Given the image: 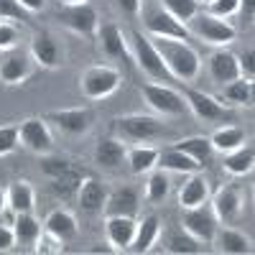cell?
<instances>
[{
	"label": "cell",
	"instance_id": "6da1fadb",
	"mask_svg": "<svg viewBox=\"0 0 255 255\" xmlns=\"http://www.w3.org/2000/svg\"><path fill=\"white\" fill-rule=\"evenodd\" d=\"M153 46L163 61V67L168 69L171 79H181V82H194L202 72V61L199 54L191 49L186 41L179 38H153Z\"/></svg>",
	"mask_w": 255,
	"mask_h": 255
},
{
	"label": "cell",
	"instance_id": "ffe728a7",
	"mask_svg": "<svg viewBox=\"0 0 255 255\" xmlns=\"http://www.w3.org/2000/svg\"><path fill=\"white\" fill-rule=\"evenodd\" d=\"M105 215H123V217H135L138 212V191L133 186H120L113 194H108L105 202Z\"/></svg>",
	"mask_w": 255,
	"mask_h": 255
},
{
	"label": "cell",
	"instance_id": "4dcf8cb0",
	"mask_svg": "<svg viewBox=\"0 0 255 255\" xmlns=\"http://www.w3.org/2000/svg\"><path fill=\"white\" fill-rule=\"evenodd\" d=\"M31 74V61L23 54H10L0 64V82L3 84H20Z\"/></svg>",
	"mask_w": 255,
	"mask_h": 255
},
{
	"label": "cell",
	"instance_id": "277c9868",
	"mask_svg": "<svg viewBox=\"0 0 255 255\" xmlns=\"http://www.w3.org/2000/svg\"><path fill=\"white\" fill-rule=\"evenodd\" d=\"M113 128H115V133L123 140H133V143H145V140H153V138L166 133V123L161 118H156V115H140V113L115 118Z\"/></svg>",
	"mask_w": 255,
	"mask_h": 255
},
{
	"label": "cell",
	"instance_id": "4316f807",
	"mask_svg": "<svg viewBox=\"0 0 255 255\" xmlns=\"http://www.w3.org/2000/svg\"><path fill=\"white\" fill-rule=\"evenodd\" d=\"M13 235H15V245H36V240L41 238V222L33 217V212H18L13 215Z\"/></svg>",
	"mask_w": 255,
	"mask_h": 255
},
{
	"label": "cell",
	"instance_id": "bcb514c9",
	"mask_svg": "<svg viewBox=\"0 0 255 255\" xmlns=\"http://www.w3.org/2000/svg\"><path fill=\"white\" fill-rule=\"evenodd\" d=\"M115 3H118V8H120L125 15H138L143 0H115Z\"/></svg>",
	"mask_w": 255,
	"mask_h": 255
},
{
	"label": "cell",
	"instance_id": "484cf974",
	"mask_svg": "<svg viewBox=\"0 0 255 255\" xmlns=\"http://www.w3.org/2000/svg\"><path fill=\"white\" fill-rule=\"evenodd\" d=\"M253 166H255V148L248 140L235 151L225 153V161H222V168L230 176H245L253 171Z\"/></svg>",
	"mask_w": 255,
	"mask_h": 255
},
{
	"label": "cell",
	"instance_id": "30bf717a",
	"mask_svg": "<svg viewBox=\"0 0 255 255\" xmlns=\"http://www.w3.org/2000/svg\"><path fill=\"white\" fill-rule=\"evenodd\" d=\"M212 212L220 225H235L243 215V194L238 186H222L215 197H212Z\"/></svg>",
	"mask_w": 255,
	"mask_h": 255
},
{
	"label": "cell",
	"instance_id": "b9f144b4",
	"mask_svg": "<svg viewBox=\"0 0 255 255\" xmlns=\"http://www.w3.org/2000/svg\"><path fill=\"white\" fill-rule=\"evenodd\" d=\"M26 15L18 0H0V20H26Z\"/></svg>",
	"mask_w": 255,
	"mask_h": 255
},
{
	"label": "cell",
	"instance_id": "5bb4252c",
	"mask_svg": "<svg viewBox=\"0 0 255 255\" xmlns=\"http://www.w3.org/2000/svg\"><path fill=\"white\" fill-rule=\"evenodd\" d=\"M133 235H135V217L105 215V238L115 248V253H123L130 248Z\"/></svg>",
	"mask_w": 255,
	"mask_h": 255
},
{
	"label": "cell",
	"instance_id": "f1b7e54d",
	"mask_svg": "<svg viewBox=\"0 0 255 255\" xmlns=\"http://www.w3.org/2000/svg\"><path fill=\"white\" fill-rule=\"evenodd\" d=\"M125 161L130 163V171L135 176H143V174L153 171V168L158 166V148H153V145H133V148H128Z\"/></svg>",
	"mask_w": 255,
	"mask_h": 255
},
{
	"label": "cell",
	"instance_id": "8fae6325",
	"mask_svg": "<svg viewBox=\"0 0 255 255\" xmlns=\"http://www.w3.org/2000/svg\"><path fill=\"white\" fill-rule=\"evenodd\" d=\"M145 31L151 33L153 38H179V41H189V28L174 15H168L163 8L148 10L145 13Z\"/></svg>",
	"mask_w": 255,
	"mask_h": 255
},
{
	"label": "cell",
	"instance_id": "f35d334b",
	"mask_svg": "<svg viewBox=\"0 0 255 255\" xmlns=\"http://www.w3.org/2000/svg\"><path fill=\"white\" fill-rule=\"evenodd\" d=\"M240 10V0H212V3H207V10L209 15H215V18H232Z\"/></svg>",
	"mask_w": 255,
	"mask_h": 255
},
{
	"label": "cell",
	"instance_id": "9a60e30c",
	"mask_svg": "<svg viewBox=\"0 0 255 255\" xmlns=\"http://www.w3.org/2000/svg\"><path fill=\"white\" fill-rule=\"evenodd\" d=\"M49 120L56 123V128L67 135H84L92 128V113L87 108L54 110V113H49Z\"/></svg>",
	"mask_w": 255,
	"mask_h": 255
},
{
	"label": "cell",
	"instance_id": "7dc6e473",
	"mask_svg": "<svg viewBox=\"0 0 255 255\" xmlns=\"http://www.w3.org/2000/svg\"><path fill=\"white\" fill-rule=\"evenodd\" d=\"M20 3V8H23L26 13H38L41 8L46 5V0H18Z\"/></svg>",
	"mask_w": 255,
	"mask_h": 255
},
{
	"label": "cell",
	"instance_id": "836d02e7",
	"mask_svg": "<svg viewBox=\"0 0 255 255\" xmlns=\"http://www.w3.org/2000/svg\"><path fill=\"white\" fill-rule=\"evenodd\" d=\"M168 197V174L163 168H153L148 171V181H145V199L151 204H161Z\"/></svg>",
	"mask_w": 255,
	"mask_h": 255
},
{
	"label": "cell",
	"instance_id": "74e56055",
	"mask_svg": "<svg viewBox=\"0 0 255 255\" xmlns=\"http://www.w3.org/2000/svg\"><path fill=\"white\" fill-rule=\"evenodd\" d=\"M72 168H74V163L69 158H64V156H49V153L41 156V171H44L49 179L64 176L67 171H72Z\"/></svg>",
	"mask_w": 255,
	"mask_h": 255
},
{
	"label": "cell",
	"instance_id": "60d3db41",
	"mask_svg": "<svg viewBox=\"0 0 255 255\" xmlns=\"http://www.w3.org/2000/svg\"><path fill=\"white\" fill-rule=\"evenodd\" d=\"M18 148V125H3L0 128V156H8Z\"/></svg>",
	"mask_w": 255,
	"mask_h": 255
},
{
	"label": "cell",
	"instance_id": "5b68a950",
	"mask_svg": "<svg viewBox=\"0 0 255 255\" xmlns=\"http://www.w3.org/2000/svg\"><path fill=\"white\" fill-rule=\"evenodd\" d=\"M140 92H143V100L148 102V108L161 118H181L189 110L184 95L166 87V84H143Z\"/></svg>",
	"mask_w": 255,
	"mask_h": 255
},
{
	"label": "cell",
	"instance_id": "e0dca14e",
	"mask_svg": "<svg viewBox=\"0 0 255 255\" xmlns=\"http://www.w3.org/2000/svg\"><path fill=\"white\" fill-rule=\"evenodd\" d=\"M212 245H217L220 253L227 255H250L253 253V243L248 235H243L240 230H235L232 225H217V232L212 238Z\"/></svg>",
	"mask_w": 255,
	"mask_h": 255
},
{
	"label": "cell",
	"instance_id": "44dd1931",
	"mask_svg": "<svg viewBox=\"0 0 255 255\" xmlns=\"http://www.w3.org/2000/svg\"><path fill=\"white\" fill-rule=\"evenodd\" d=\"M97 38H100L102 51L110 59H125L128 56V41H125L118 23H110V20L108 23H100L97 26Z\"/></svg>",
	"mask_w": 255,
	"mask_h": 255
},
{
	"label": "cell",
	"instance_id": "8992f818",
	"mask_svg": "<svg viewBox=\"0 0 255 255\" xmlns=\"http://www.w3.org/2000/svg\"><path fill=\"white\" fill-rule=\"evenodd\" d=\"M217 217L209 207L199 204V207H189L181 209V230L189 232L194 240H199L202 245H212V238L217 232Z\"/></svg>",
	"mask_w": 255,
	"mask_h": 255
},
{
	"label": "cell",
	"instance_id": "d590c367",
	"mask_svg": "<svg viewBox=\"0 0 255 255\" xmlns=\"http://www.w3.org/2000/svg\"><path fill=\"white\" fill-rule=\"evenodd\" d=\"M82 179H84V174L77 171V168H72V171H67L64 176L51 179V191H54V194H59V197H64V199H69L72 194H77Z\"/></svg>",
	"mask_w": 255,
	"mask_h": 255
},
{
	"label": "cell",
	"instance_id": "603a6c76",
	"mask_svg": "<svg viewBox=\"0 0 255 255\" xmlns=\"http://www.w3.org/2000/svg\"><path fill=\"white\" fill-rule=\"evenodd\" d=\"M220 100L225 102V108H250L253 105V79L238 77V79L222 84Z\"/></svg>",
	"mask_w": 255,
	"mask_h": 255
},
{
	"label": "cell",
	"instance_id": "f5cc1de1",
	"mask_svg": "<svg viewBox=\"0 0 255 255\" xmlns=\"http://www.w3.org/2000/svg\"><path fill=\"white\" fill-rule=\"evenodd\" d=\"M202 3H204V5H207V3H212V0H202Z\"/></svg>",
	"mask_w": 255,
	"mask_h": 255
},
{
	"label": "cell",
	"instance_id": "c3c4849f",
	"mask_svg": "<svg viewBox=\"0 0 255 255\" xmlns=\"http://www.w3.org/2000/svg\"><path fill=\"white\" fill-rule=\"evenodd\" d=\"M5 209H8V189L0 186V215H3Z\"/></svg>",
	"mask_w": 255,
	"mask_h": 255
},
{
	"label": "cell",
	"instance_id": "ba28073f",
	"mask_svg": "<svg viewBox=\"0 0 255 255\" xmlns=\"http://www.w3.org/2000/svg\"><path fill=\"white\" fill-rule=\"evenodd\" d=\"M18 143L28 148V151L44 156V153H51L54 148V135L49 130L46 120L41 118H26L23 123L18 125Z\"/></svg>",
	"mask_w": 255,
	"mask_h": 255
},
{
	"label": "cell",
	"instance_id": "83f0119b",
	"mask_svg": "<svg viewBox=\"0 0 255 255\" xmlns=\"http://www.w3.org/2000/svg\"><path fill=\"white\" fill-rule=\"evenodd\" d=\"M158 166L163 168V171H174V174H194L199 171V163L186 156L184 151H179V148H166V151H158Z\"/></svg>",
	"mask_w": 255,
	"mask_h": 255
},
{
	"label": "cell",
	"instance_id": "d6a6232c",
	"mask_svg": "<svg viewBox=\"0 0 255 255\" xmlns=\"http://www.w3.org/2000/svg\"><path fill=\"white\" fill-rule=\"evenodd\" d=\"M174 148H179V151H184L186 156H191L199 166H204V163L212 158V153H215V148H212L209 138H204V135H191V138H184V140L174 143Z\"/></svg>",
	"mask_w": 255,
	"mask_h": 255
},
{
	"label": "cell",
	"instance_id": "d4e9b609",
	"mask_svg": "<svg viewBox=\"0 0 255 255\" xmlns=\"http://www.w3.org/2000/svg\"><path fill=\"white\" fill-rule=\"evenodd\" d=\"M128 145L120 138H102L95 145V163L102 168H118L125 161Z\"/></svg>",
	"mask_w": 255,
	"mask_h": 255
},
{
	"label": "cell",
	"instance_id": "52a82bcc",
	"mask_svg": "<svg viewBox=\"0 0 255 255\" xmlns=\"http://www.w3.org/2000/svg\"><path fill=\"white\" fill-rule=\"evenodd\" d=\"M133 54H135V61H138V67L151 77L156 82H166V79H171V74H168V69L163 67V61L153 46V41L143 36L140 31H133Z\"/></svg>",
	"mask_w": 255,
	"mask_h": 255
},
{
	"label": "cell",
	"instance_id": "e575fe53",
	"mask_svg": "<svg viewBox=\"0 0 255 255\" xmlns=\"http://www.w3.org/2000/svg\"><path fill=\"white\" fill-rule=\"evenodd\" d=\"M161 8L168 15H174L179 23L186 26L189 20L199 13V0H161Z\"/></svg>",
	"mask_w": 255,
	"mask_h": 255
},
{
	"label": "cell",
	"instance_id": "7402d4cb",
	"mask_svg": "<svg viewBox=\"0 0 255 255\" xmlns=\"http://www.w3.org/2000/svg\"><path fill=\"white\" fill-rule=\"evenodd\" d=\"M161 235V222L156 215H145L140 222H135V235H133V243H130V253H148L156 240Z\"/></svg>",
	"mask_w": 255,
	"mask_h": 255
},
{
	"label": "cell",
	"instance_id": "7bdbcfd3",
	"mask_svg": "<svg viewBox=\"0 0 255 255\" xmlns=\"http://www.w3.org/2000/svg\"><path fill=\"white\" fill-rule=\"evenodd\" d=\"M36 253H61V240H56L54 235H49L44 230L41 238L36 240Z\"/></svg>",
	"mask_w": 255,
	"mask_h": 255
},
{
	"label": "cell",
	"instance_id": "4fadbf2b",
	"mask_svg": "<svg viewBox=\"0 0 255 255\" xmlns=\"http://www.w3.org/2000/svg\"><path fill=\"white\" fill-rule=\"evenodd\" d=\"M207 69H209V77L212 82L217 84H227L232 79L240 77V67H238V54H232L227 46L222 49H215L207 59Z\"/></svg>",
	"mask_w": 255,
	"mask_h": 255
},
{
	"label": "cell",
	"instance_id": "8d00e7d4",
	"mask_svg": "<svg viewBox=\"0 0 255 255\" xmlns=\"http://www.w3.org/2000/svg\"><path fill=\"white\" fill-rule=\"evenodd\" d=\"M166 250L176 253V255H194V253H202V243L181 230V232H174V235L168 238V248Z\"/></svg>",
	"mask_w": 255,
	"mask_h": 255
},
{
	"label": "cell",
	"instance_id": "816d5d0a",
	"mask_svg": "<svg viewBox=\"0 0 255 255\" xmlns=\"http://www.w3.org/2000/svg\"><path fill=\"white\" fill-rule=\"evenodd\" d=\"M64 5H79V3H87V0H59Z\"/></svg>",
	"mask_w": 255,
	"mask_h": 255
},
{
	"label": "cell",
	"instance_id": "1f68e13d",
	"mask_svg": "<svg viewBox=\"0 0 255 255\" xmlns=\"http://www.w3.org/2000/svg\"><path fill=\"white\" fill-rule=\"evenodd\" d=\"M33 186L28 181H15L8 186V209L13 215L18 212H33Z\"/></svg>",
	"mask_w": 255,
	"mask_h": 255
},
{
	"label": "cell",
	"instance_id": "f546056e",
	"mask_svg": "<svg viewBox=\"0 0 255 255\" xmlns=\"http://www.w3.org/2000/svg\"><path fill=\"white\" fill-rule=\"evenodd\" d=\"M245 140H248L245 130L238 128V125H222V128H217V130L209 135L212 148H215L217 153H222V156L230 153V151H235V148H240Z\"/></svg>",
	"mask_w": 255,
	"mask_h": 255
},
{
	"label": "cell",
	"instance_id": "ab89813d",
	"mask_svg": "<svg viewBox=\"0 0 255 255\" xmlns=\"http://www.w3.org/2000/svg\"><path fill=\"white\" fill-rule=\"evenodd\" d=\"M20 41V33L18 28L10 23V20H0V51H10L18 46Z\"/></svg>",
	"mask_w": 255,
	"mask_h": 255
},
{
	"label": "cell",
	"instance_id": "2e32d148",
	"mask_svg": "<svg viewBox=\"0 0 255 255\" xmlns=\"http://www.w3.org/2000/svg\"><path fill=\"white\" fill-rule=\"evenodd\" d=\"M105 202H108V189H105V184L95 176H84L79 189H77V204L84 212H90V215H100L105 209Z\"/></svg>",
	"mask_w": 255,
	"mask_h": 255
},
{
	"label": "cell",
	"instance_id": "9c48e42d",
	"mask_svg": "<svg viewBox=\"0 0 255 255\" xmlns=\"http://www.w3.org/2000/svg\"><path fill=\"white\" fill-rule=\"evenodd\" d=\"M184 100H186V105H189V110L194 113L199 120H204V123H227V120L232 118L230 108H225L217 97H212V95H207V92L186 90V92H184Z\"/></svg>",
	"mask_w": 255,
	"mask_h": 255
},
{
	"label": "cell",
	"instance_id": "7a4b0ae2",
	"mask_svg": "<svg viewBox=\"0 0 255 255\" xmlns=\"http://www.w3.org/2000/svg\"><path fill=\"white\" fill-rule=\"evenodd\" d=\"M189 28V36L199 38L202 44L212 46V49H222V46H230L232 41L238 38V28L230 23L225 18H215L209 13H197L194 18L186 23Z\"/></svg>",
	"mask_w": 255,
	"mask_h": 255
},
{
	"label": "cell",
	"instance_id": "3957f363",
	"mask_svg": "<svg viewBox=\"0 0 255 255\" xmlns=\"http://www.w3.org/2000/svg\"><path fill=\"white\" fill-rule=\"evenodd\" d=\"M123 82V74L110 67V64H95V67L84 69L82 77H79V92L84 100L90 102H97V100H105L118 92Z\"/></svg>",
	"mask_w": 255,
	"mask_h": 255
},
{
	"label": "cell",
	"instance_id": "ee69618b",
	"mask_svg": "<svg viewBox=\"0 0 255 255\" xmlns=\"http://www.w3.org/2000/svg\"><path fill=\"white\" fill-rule=\"evenodd\" d=\"M253 49H245L243 54H238V67H240V77L253 79L255 77V64H253Z\"/></svg>",
	"mask_w": 255,
	"mask_h": 255
},
{
	"label": "cell",
	"instance_id": "d6986e66",
	"mask_svg": "<svg viewBox=\"0 0 255 255\" xmlns=\"http://www.w3.org/2000/svg\"><path fill=\"white\" fill-rule=\"evenodd\" d=\"M207 202H209V181H207V176H202L197 171L189 174V179L179 189V204H181V209L199 207V204H207Z\"/></svg>",
	"mask_w": 255,
	"mask_h": 255
},
{
	"label": "cell",
	"instance_id": "ac0fdd59",
	"mask_svg": "<svg viewBox=\"0 0 255 255\" xmlns=\"http://www.w3.org/2000/svg\"><path fill=\"white\" fill-rule=\"evenodd\" d=\"M31 59L38 64V67H44V69H54L59 67V61H61V49L59 44L54 41L51 33H36L33 41H31Z\"/></svg>",
	"mask_w": 255,
	"mask_h": 255
},
{
	"label": "cell",
	"instance_id": "cb8c5ba5",
	"mask_svg": "<svg viewBox=\"0 0 255 255\" xmlns=\"http://www.w3.org/2000/svg\"><path fill=\"white\" fill-rule=\"evenodd\" d=\"M44 230L49 235H54L56 240L67 243L77 235V220L69 209H51L44 220Z\"/></svg>",
	"mask_w": 255,
	"mask_h": 255
},
{
	"label": "cell",
	"instance_id": "f907efd6",
	"mask_svg": "<svg viewBox=\"0 0 255 255\" xmlns=\"http://www.w3.org/2000/svg\"><path fill=\"white\" fill-rule=\"evenodd\" d=\"M90 253H115V248H113L110 243H105V245H95V248H90Z\"/></svg>",
	"mask_w": 255,
	"mask_h": 255
},
{
	"label": "cell",
	"instance_id": "681fc988",
	"mask_svg": "<svg viewBox=\"0 0 255 255\" xmlns=\"http://www.w3.org/2000/svg\"><path fill=\"white\" fill-rule=\"evenodd\" d=\"M240 8L245 10V18H253V0H240Z\"/></svg>",
	"mask_w": 255,
	"mask_h": 255
},
{
	"label": "cell",
	"instance_id": "7c38bea8",
	"mask_svg": "<svg viewBox=\"0 0 255 255\" xmlns=\"http://www.w3.org/2000/svg\"><path fill=\"white\" fill-rule=\"evenodd\" d=\"M61 23L79 36H92L100 26V20H97V10L90 3H79V5H67L61 10Z\"/></svg>",
	"mask_w": 255,
	"mask_h": 255
},
{
	"label": "cell",
	"instance_id": "f6af8a7d",
	"mask_svg": "<svg viewBox=\"0 0 255 255\" xmlns=\"http://www.w3.org/2000/svg\"><path fill=\"white\" fill-rule=\"evenodd\" d=\"M15 245V235H13V227L10 225H0V250H10Z\"/></svg>",
	"mask_w": 255,
	"mask_h": 255
}]
</instances>
